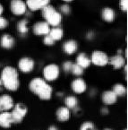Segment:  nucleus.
<instances>
[{
    "instance_id": "nucleus-20",
    "label": "nucleus",
    "mask_w": 128,
    "mask_h": 130,
    "mask_svg": "<svg viewBox=\"0 0 128 130\" xmlns=\"http://www.w3.org/2000/svg\"><path fill=\"white\" fill-rule=\"evenodd\" d=\"M50 37L53 39L55 41L57 40H60L64 36V31L62 30V28L60 27H53L52 29H50L49 33H48Z\"/></svg>"
},
{
    "instance_id": "nucleus-24",
    "label": "nucleus",
    "mask_w": 128,
    "mask_h": 130,
    "mask_svg": "<svg viewBox=\"0 0 128 130\" xmlns=\"http://www.w3.org/2000/svg\"><path fill=\"white\" fill-rule=\"evenodd\" d=\"M27 24H28V20L27 19H23L21 21L18 22L17 23V30L20 33L22 34H25L29 31V29L27 27Z\"/></svg>"
},
{
    "instance_id": "nucleus-10",
    "label": "nucleus",
    "mask_w": 128,
    "mask_h": 130,
    "mask_svg": "<svg viewBox=\"0 0 128 130\" xmlns=\"http://www.w3.org/2000/svg\"><path fill=\"white\" fill-rule=\"evenodd\" d=\"M13 100L10 95L5 94L0 96V111H8L9 109H13Z\"/></svg>"
},
{
    "instance_id": "nucleus-14",
    "label": "nucleus",
    "mask_w": 128,
    "mask_h": 130,
    "mask_svg": "<svg viewBox=\"0 0 128 130\" xmlns=\"http://www.w3.org/2000/svg\"><path fill=\"white\" fill-rule=\"evenodd\" d=\"M101 100L106 105H112L117 101V96L113 91H105L101 95Z\"/></svg>"
},
{
    "instance_id": "nucleus-19",
    "label": "nucleus",
    "mask_w": 128,
    "mask_h": 130,
    "mask_svg": "<svg viewBox=\"0 0 128 130\" xmlns=\"http://www.w3.org/2000/svg\"><path fill=\"white\" fill-rule=\"evenodd\" d=\"M90 58L85 53H80L76 57V64L82 68H87L90 66Z\"/></svg>"
},
{
    "instance_id": "nucleus-3",
    "label": "nucleus",
    "mask_w": 128,
    "mask_h": 130,
    "mask_svg": "<svg viewBox=\"0 0 128 130\" xmlns=\"http://www.w3.org/2000/svg\"><path fill=\"white\" fill-rule=\"evenodd\" d=\"M42 16L46 20V23H48V25H51L52 27H58L62 22V14L56 10V8L51 5L44 6L41 9Z\"/></svg>"
},
{
    "instance_id": "nucleus-31",
    "label": "nucleus",
    "mask_w": 128,
    "mask_h": 130,
    "mask_svg": "<svg viewBox=\"0 0 128 130\" xmlns=\"http://www.w3.org/2000/svg\"><path fill=\"white\" fill-rule=\"evenodd\" d=\"M8 25V21L3 16H0V30L6 28Z\"/></svg>"
},
{
    "instance_id": "nucleus-25",
    "label": "nucleus",
    "mask_w": 128,
    "mask_h": 130,
    "mask_svg": "<svg viewBox=\"0 0 128 130\" xmlns=\"http://www.w3.org/2000/svg\"><path fill=\"white\" fill-rule=\"evenodd\" d=\"M84 69L82 67H81L80 66H78L76 63L73 64V67H72V69H71V73L73 75H76V76H81V75L83 74Z\"/></svg>"
},
{
    "instance_id": "nucleus-33",
    "label": "nucleus",
    "mask_w": 128,
    "mask_h": 130,
    "mask_svg": "<svg viewBox=\"0 0 128 130\" xmlns=\"http://www.w3.org/2000/svg\"><path fill=\"white\" fill-rule=\"evenodd\" d=\"M94 37V33L93 32H89L88 34H87V38L88 39H92Z\"/></svg>"
},
{
    "instance_id": "nucleus-6",
    "label": "nucleus",
    "mask_w": 128,
    "mask_h": 130,
    "mask_svg": "<svg viewBox=\"0 0 128 130\" xmlns=\"http://www.w3.org/2000/svg\"><path fill=\"white\" fill-rule=\"evenodd\" d=\"M10 9H11L13 14L20 16L26 13L27 6L23 0H11Z\"/></svg>"
},
{
    "instance_id": "nucleus-16",
    "label": "nucleus",
    "mask_w": 128,
    "mask_h": 130,
    "mask_svg": "<svg viewBox=\"0 0 128 130\" xmlns=\"http://www.w3.org/2000/svg\"><path fill=\"white\" fill-rule=\"evenodd\" d=\"M13 123V119H12L11 112L8 111H5L0 114V126L5 128H8L12 126Z\"/></svg>"
},
{
    "instance_id": "nucleus-18",
    "label": "nucleus",
    "mask_w": 128,
    "mask_h": 130,
    "mask_svg": "<svg viewBox=\"0 0 128 130\" xmlns=\"http://www.w3.org/2000/svg\"><path fill=\"white\" fill-rule=\"evenodd\" d=\"M57 119L58 120L62 121V122H65V121H67L69 119H70V110H69L68 108L66 107H60L57 110Z\"/></svg>"
},
{
    "instance_id": "nucleus-17",
    "label": "nucleus",
    "mask_w": 128,
    "mask_h": 130,
    "mask_svg": "<svg viewBox=\"0 0 128 130\" xmlns=\"http://www.w3.org/2000/svg\"><path fill=\"white\" fill-rule=\"evenodd\" d=\"M101 17L107 23H112L116 18V13L111 7H105L101 11Z\"/></svg>"
},
{
    "instance_id": "nucleus-32",
    "label": "nucleus",
    "mask_w": 128,
    "mask_h": 130,
    "mask_svg": "<svg viewBox=\"0 0 128 130\" xmlns=\"http://www.w3.org/2000/svg\"><path fill=\"white\" fill-rule=\"evenodd\" d=\"M100 112H101L102 114H107L109 111H108V109H107V108H102L101 110H100Z\"/></svg>"
},
{
    "instance_id": "nucleus-30",
    "label": "nucleus",
    "mask_w": 128,
    "mask_h": 130,
    "mask_svg": "<svg viewBox=\"0 0 128 130\" xmlns=\"http://www.w3.org/2000/svg\"><path fill=\"white\" fill-rule=\"evenodd\" d=\"M119 6L123 12H126L128 8V0H120L119 1Z\"/></svg>"
},
{
    "instance_id": "nucleus-7",
    "label": "nucleus",
    "mask_w": 128,
    "mask_h": 130,
    "mask_svg": "<svg viewBox=\"0 0 128 130\" xmlns=\"http://www.w3.org/2000/svg\"><path fill=\"white\" fill-rule=\"evenodd\" d=\"M34 61L31 57H22L21 59L19 60V62H18V67H19V69L23 73L27 74L31 72L33 70V68H34Z\"/></svg>"
},
{
    "instance_id": "nucleus-1",
    "label": "nucleus",
    "mask_w": 128,
    "mask_h": 130,
    "mask_svg": "<svg viewBox=\"0 0 128 130\" xmlns=\"http://www.w3.org/2000/svg\"><path fill=\"white\" fill-rule=\"evenodd\" d=\"M30 90L35 93L41 100H49L52 96V87L47 83L44 78L35 77L31 81L29 84Z\"/></svg>"
},
{
    "instance_id": "nucleus-21",
    "label": "nucleus",
    "mask_w": 128,
    "mask_h": 130,
    "mask_svg": "<svg viewBox=\"0 0 128 130\" xmlns=\"http://www.w3.org/2000/svg\"><path fill=\"white\" fill-rule=\"evenodd\" d=\"M65 107L68 109H75L78 104V100L75 96H67L65 100Z\"/></svg>"
},
{
    "instance_id": "nucleus-12",
    "label": "nucleus",
    "mask_w": 128,
    "mask_h": 130,
    "mask_svg": "<svg viewBox=\"0 0 128 130\" xmlns=\"http://www.w3.org/2000/svg\"><path fill=\"white\" fill-rule=\"evenodd\" d=\"M108 63L115 69H119L126 65L125 57H124L122 55H120V54H117V55L113 56L112 57L109 58Z\"/></svg>"
},
{
    "instance_id": "nucleus-22",
    "label": "nucleus",
    "mask_w": 128,
    "mask_h": 130,
    "mask_svg": "<svg viewBox=\"0 0 128 130\" xmlns=\"http://www.w3.org/2000/svg\"><path fill=\"white\" fill-rule=\"evenodd\" d=\"M13 111L15 112L16 114L19 115L20 117H22L23 119L25 117V115L27 114V108L23 103H17L14 106V109H13Z\"/></svg>"
},
{
    "instance_id": "nucleus-26",
    "label": "nucleus",
    "mask_w": 128,
    "mask_h": 130,
    "mask_svg": "<svg viewBox=\"0 0 128 130\" xmlns=\"http://www.w3.org/2000/svg\"><path fill=\"white\" fill-rule=\"evenodd\" d=\"M94 128H95V126L93 123L90 121H85L81 126L80 130H94Z\"/></svg>"
},
{
    "instance_id": "nucleus-36",
    "label": "nucleus",
    "mask_w": 128,
    "mask_h": 130,
    "mask_svg": "<svg viewBox=\"0 0 128 130\" xmlns=\"http://www.w3.org/2000/svg\"><path fill=\"white\" fill-rule=\"evenodd\" d=\"M63 1L65 3V4H67V3H70V2H72V1H74V0H63Z\"/></svg>"
},
{
    "instance_id": "nucleus-37",
    "label": "nucleus",
    "mask_w": 128,
    "mask_h": 130,
    "mask_svg": "<svg viewBox=\"0 0 128 130\" xmlns=\"http://www.w3.org/2000/svg\"><path fill=\"white\" fill-rule=\"evenodd\" d=\"M2 81H1V79H0V88H1V86H2Z\"/></svg>"
},
{
    "instance_id": "nucleus-39",
    "label": "nucleus",
    "mask_w": 128,
    "mask_h": 130,
    "mask_svg": "<svg viewBox=\"0 0 128 130\" xmlns=\"http://www.w3.org/2000/svg\"><path fill=\"white\" fill-rule=\"evenodd\" d=\"M124 130H127V129H124Z\"/></svg>"
},
{
    "instance_id": "nucleus-8",
    "label": "nucleus",
    "mask_w": 128,
    "mask_h": 130,
    "mask_svg": "<svg viewBox=\"0 0 128 130\" xmlns=\"http://www.w3.org/2000/svg\"><path fill=\"white\" fill-rule=\"evenodd\" d=\"M32 31L35 35L38 36H46L49 33L50 26L46 22H37L32 27Z\"/></svg>"
},
{
    "instance_id": "nucleus-23",
    "label": "nucleus",
    "mask_w": 128,
    "mask_h": 130,
    "mask_svg": "<svg viewBox=\"0 0 128 130\" xmlns=\"http://www.w3.org/2000/svg\"><path fill=\"white\" fill-rule=\"evenodd\" d=\"M113 92L117 96H124L126 93V88L124 84H117L113 87Z\"/></svg>"
},
{
    "instance_id": "nucleus-27",
    "label": "nucleus",
    "mask_w": 128,
    "mask_h": 130,
    "mask_svg": "<svg viewBox=\"0 0 128 130\" xmlns=\"http://www.w3.org/2000/svg\"><path fill=\"white\" fill-rule=\"evenodd\" d=\"M60 11H61V13H63V14H65V15H68V14H70V13H71L70 6L67 4L62 5V6H60Z\"/></svg>"
},
{
    "instance_id": "nucleus-35",
    "label": "nucleus",
    "mask_w": 128,
    "mask_h": 130,
    "mask_svg": "<svg viewBox=\"0 0 128 130\" xmlns=\"http://www.w3.org/2000/svg\"><path fill=\"white\" fill-rule=\"evenodd\" d=\"M4 12V7L1 4H0V16H2V13Z\"/></svg>"
},
{
    "instance_id": "nucleus-29",
    "label": "nucleus",
    "mask_w": 128,
    "mask_h": 130,
    "mask_svg": "<svg viewBox=\"0 0 128 130\" xmlns=\"http://www.w3.org/2000/svg\"><path fill=\"white\" fill-rule=\"evenodd\" d=\"M73 64L71 61H65L63 63V69L65 73H69L71 72V69H72V67H73Z\"/></svg>"
},
{
    "instance_id": "nucleus-38",
    "label": "nucleus",
    "mask_w": 128,
    "mask_h": 130,
    "mask_svg": "<svg viewBox=\"0 0 128 130\" xmlns=\"http://www.w3.org/2000/svg\"><path fill=\"white\" fill-rule=\"evenodd\" d=\"M104 130H112V129H110V128H106V129H104Z\"/></svg>"
},
{
    "instance_id": "nucleus-2",
    "label": "nucleus",
    "mask_w": 128,
    "mask_h": 130,
    "mask_svg": "<svg viewBox=\"0 0 128 130\" xmlns=\"http://www.w3.org/2000/svg\"><path fill=\"white\" fill-rule=\"evenodd\" d=\"M1 81L3 85L9 91H16L19 88V79H18V72L14 67H5L1 73Z\"/></svg>"
},
{
    "instance_id": "nucleus-11",
    "label": "nucleus",
    "mask_w": 128,
    "mask_h": 130,
    "mask_svg": "<svg viewBox=\"0 0 128 130\" xmlns=\"http://www.w3.org/2000/svg\"><path fill=\"white\" fill-rule=\"evenodd\" d=\"M71 88L75 93H82L86 91L87 85L82 78H76L71 84Z\"/></svg>"
},
{
    "instance_id": "nucleus-28",
    "label": "nucleus",
    "mask_w": 128,
    "mask_h": 130,
    "mask_svg": "<svg viewBox=\"0 0 128 130\" xmlns=\"http://www.w3.org/2000/svg\"><path fill=\"white\" fill-rule=\"evenodd\" d=\"M43 42H44V44L47 45V46H53V45L55 44V40H54L48 34L44 36Z\"/></svg>"
},
{
    "instance_id": "nucleus-9",
    "label": "nucleus",
    "mask_w": 128,
    "mask_h": 130,
    "mask_svg": "<svg viewBox=\"0 0 128 130\" xmlns=\"http://www.w3.org/2000/svg\"><path fill=\"white\" fill-rule=\"evenodd\" d=\"M49 1L50 0H26L25 4L31 11H38L49 5Z\"/></svg>"
},
{
    "instance_id": "nucleus-13",
    "label": "nucleus",
    "mask_w": 128,
    "mask_h": 130,
    "mask_svg": "<svg viewBox=\"0 0 128 130\" xmlns=\"http://www.w3.org/2000/svg\"><path fill=\"white\" fill-rule=\"evenodd\" d=\"M78 50V43L75 40H68L63 44V50L67 55H73Z\"/></svg>"
},
{
    "instance_id": "nucleus-15",
    "label": "nucleus",
    "mask_w": 128,
    "mask_h": 130,
    "mask_svg": "<svg viewBox=\"0 0 128 130\" xmlns=\"http://www.w3.org/2000/svg\"><path fill=\"white\" fill-rule=\"evenodd\" d=\"M0 43H1V46L3 47L6 50H10L12 48L14 44H15V40L12 35L10 34H4L1 37V40H0Z\"/></svg>"
},
{
    "instance_id": "nucleus-5",
    "label": "nucleus",
    "mask_w": 128,
    "mask_h": 130,
    "mask_svg": "<svg viewBox=\"0 0 128 130\" xmlns=\"http://www.w3.org/2000/svg\"><path fill=\"white\" fill-rule=\"evenodd\" d=\"M92 63L98 67H105L108 64V57L106 53L100 51V50H95L92 52V57H90Z\"/></svg>"
},
{
    "instance_id": "nucleus-4",
    "label": "nucleus",
    "mask_w": 128,
    "mask_h": 130,
    "mask_svg": "<svg viewBox=\"0 0 128 130\" xmlns=\"http://www.w3.org/2000/svg\"><path fill=\"white\" fill-rule=\"evenodd\" d=\"M60 69L57 64H48L43 69V76L47 81H55L59 77Z\"/></svg>"
},
{
    "instance_id": "nucleus-34",
    "label": "nucleus",
    "mask_w": 128,
    "mask_h": 130,
    "mask_svg": "<svg viewBox=\"0 0 128 130\" xmlns=\"http://www.w3.org/2000/svg\"><path fill=\"white\" fill-rule=\"evenodd\" d=\"M48 130H58V128L56 126H50Z\"/></svg>"
}]
</instances>
